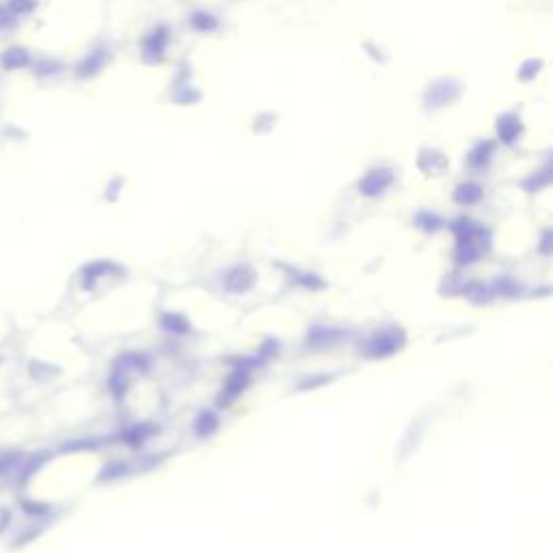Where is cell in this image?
<instances>
[{"mask_svg": "<svg viewBox=\"0 0 553 553\" xmlns=\"http://www.w3.org/2000/svg\"><path fill=\"white\" fill-rule=\"evenodd\" d=\"M30 63H32V54L26 46L11 44L0 50V69H3L5 74L24 72V69L30 67Z\"/></svg>", "mask_w": 553, "mask_h": 553, "instance_id": "1", "label": "cell"}, {"mask_svg": "<svg viewBox=\"0 0 553 553\" xmlns=\"http://www.w3.org/2000/svg\"><path fill=\"white\" fill-rule=\"evenodd\" d=\"M5 5H7L20 20H24V18H28V16H32L35 11H37L40 0H5Z\"/></svg>", "mask_w": 553, "mask_h": 553, "instance_id": "2", "label": "cell"}, {"mask_svg": "<svg viewBox=\"0 0 553 553\" xmlns=\"http://www.w3.org/2000/svg\"><path fill=\"white\" fill-rule=\"evenodd\" d=\"M20 18L5 5V0L0 3V35H5V32H13L18 26H20Z\"/></svg>", "mask_w": 553, "mask_h": 553, "instance_id": "3", "label": "cell"}]
</instances>
